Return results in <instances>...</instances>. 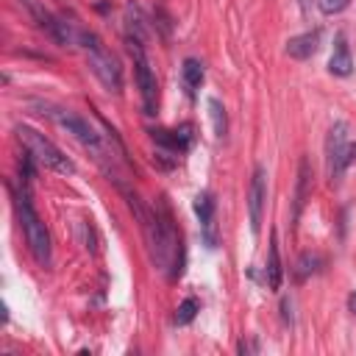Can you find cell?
Wrapping results in <instances>:
<instances>
[{
	"mask_svg": "<svg viewBox=\"0 0 356 356\" xmlns=\"http://www.w3.org/2000/svg\"><path fill=\"white\" fill-rule=\"evenodd\" d=\"M139 225L145 231L147 248H150V259L159 270L170 267V278L181 275V264H184V248H181V234L175 228V220L167 209L164 200H159L150 211L139 214Z\"/></svg>",
	"mask_w": 356,
	"mask_h": 356,
	"instance_id": "cell-1",
	"label": "cell"
},
{
	"mask_svg": "<svg viewBox=\"0 0 356 356\" xmlns=\"http://www.w3.org/2000/svg\"><path fill=\"white\" fill-rule=\"evenodd\" d=\"M78 42H81V47L86 50L89 70L95 72V78H97L108 92L120 95V92H122V70H120V61L111 56V50L100 42V36L86 33V31H81Z\"/></svg>",
	"mask_w": 356,
	"mask_h": 356,
	"instance_id": "cell-2",
	"label": "cell"
},
{
	"mask_svg": "<svg viewBox=\"0 0 356 356\" xmlns=\"http://www.w3.org/2000/svg\"><path fill=\"white\" fill-rule=\"evenodd\" d=\"M17 209H19V222H22V231H25V242H28L36 264L50 267V231L42 222V217L36 214V209L31 203V195H28V186H22V192L17 197Z\"/></svg>",
	"mask_w": 356,
	"mask_h": 356,
	"instance_id": "cell-3",
	"label": "cell"
},
{
	"mask_svg": "<svg viewBox=\"0 0 356 356\" xmlns=\"http://www.w3.org/2000/svg\"><path fill=\"white\" fill-rule=\"evenodd\" d=\"M17 136H19L22 147L33 153L36 164H42V167H47V170H53V172H61V175H70V172L75 170V164L61 153V147H56V145H53L44 134H39L36 128H31V125H17Z\"/></svg>",
	"mask_w": 356,
	"mask_h": 356,
	"instance_id": "cell-4",
	"label": "cell"
},
{
	"mask_svg": "<svg viewBox=\"0 0 356 356\" xmlns=\"http://www.w3.org/2000/svg\"><path fill=\"white\" fill-rule=\"evenodd\" d=\"M33 106H36V108H42L39 114L50 117L56 125H61L67 134H72L83 147H89V150H95V153H100V136L95 134V128H92L83 117H78V114H75V111H70V108L50 106V103H39V100H33Z\"/></svg>",
	"mask_w": 356,
	"mask_h": 356,
	"instance_id": "cell-5",
	"label": "cell"
},
{
	"mask_svg": "<svg viewBox=\"0 0 356 356\" xmlns=\"http://www.w3.org/2000/svg\"><path fill=\"white\" fill-rule=\"evenodd\" d=\"M128 50L134 56V75H136V86H139V97H142V111L147 117H153L159 111V81H156V72L147 64L145 44L128 42Z\"/></svg>",
	"mask_w": 356,
	"mask_h": 356,
	"instance_id": "cell-6",
	"label": "cell"
},
{
	"mask_svg": "<svg viewBox=\"0 0 356 356\" xmlns=\"http://www.w3.org/2000/svg\"><path fill=\"white\" fill-rule=\"evenodd\" d=\"M350 142H348V125L345 122H334L325 139V167H328V178L331 184H339V178L345 175V167L350 164L348 159Z\"/></svg>",
	"mask_w": 356,
	"mask_h": 356,
	"instance_id": "cell-7",
	"label": "cell"
},
{
	"mask_svg": "<svg viewBox=\"0 0 356 356\" xmlns=\"http://www.w3.org/2000/svg\"><path fill=\"white\" fill-rule=\"evenodd\" d=\"M264 200H267V170L261 164H256L253 167V175H250V186H248V214H250V231H253V236L261 231Z\"/></svg>",
	"mask_w": 356,
	"mask_h": 356,
	"instance_id": "cell-8",
	"label": "cell"
},
{
	"mask_svg": "<svg viewBox=\"0 0 356 356\" xmlns=\"http://www.w3.org/2000/svg\"><path fill=\"white\" fill-rule=\"evenodd\" d=\"M192 209H195V214H197V220H200L206 245L214 248V245H217V234H214V209H217V203H214L211 192H197L195 200H192Z\"/></svg>",
	"mask_w": 356,
	"mask_h": 356,
	"instance_id": "cell-9",
	"label": "cell"
},
{
	"mask_svg": "<svg viewBox=\"0 0 356 356\" xmlns=\"http://www.w3.org/2000/svg\"><path fill=\"white\" fill-rule=\"evenodd\" d=\"M25 8H28V14L33 17V22L53 39V42H58V33H61V17H53L39 0H19Z\"/></svg>",
	"mask_w": 356,
	"mask_h": 356,
	"instance_id": "cell-10",
	"label": "cell"
},
{
	"mask_svg": "<svg viewBox=\"0 0 356 356\" xmlns=\"http://www.w3.org/2000/svg\"><path fill=\"white\" fill-rule=\"evenodd\" d=\"M320 28H314V31H306V33H300V36H292L289 42H286V56L289 58H298V61H306L309 56H314L317 53V47H320Z\"/></svg>",
	"mask_w": 356,
	"mask_h": 356,
	"instance_id": "cell-11",
	"label": "cell"
},
{
	"mask_svg": "<svg viewBox=\"0 0 356 356\" xmlns=\"http://www.w3.org/2000/svg\"><path fill=\"white\" fill-rule=\"evenodd\" d=\"M328 72L337 75V78H345V75L353 72V56H350V47H348L342 33H337V39H334V50H331V58H328Z\"/></svg>",
	"mask_w": 356,
	"mask_h": 356,
	"instance_id": "cell-12",
	"label": "cell"
},
{
	"mask_svg": "<svg viewBox=\"0 0 356 356\" xmlns=\"http://www.w3.org/2000/svg\"><path fill=\"white\" fill-rule=\"evenodd\" d=\"M150 134H153V139H156L161 147H167V150H172V153H184V150L189 147V142H192V128H189V125H181V128H172V131L159 128V131H150Z\"/></svg>",
	"mask_w": 356,
	"mask_h": 356,
	"instance_id": "cell-13",
	"label": "cell"
},
{
	"mask_svg": "<svg viewBox=\"0 0 356 356\" xmlns=\"http://www.w3.org/2000/svg\"><path fill=\"white\" fill-rule=\"evenodd\" d=\"M264 278H267V286L275 292L281 289V281H284V267H281V256H278V239L275 234L270 236V250H267V267H264Z\"/></svg>",
	"mask_w": 356,
	"mask_h": 356,
	"instance_id": "cell-14",
	"label": "cell"
},
{
	"mask_svg": "<svg viewBox=\"0 0 356 356\" xmlns=\"http://www.w3.org/2000/svg\"><path fill=\"white\" fill-rule=\"evenodd\" d=\"M181 81H184V89H186V95L189 97H195L197 95V89H200V83H203V64L197 61V58H184V67H181Z\"/></svg>",
	"mask_w": 356,
	"mask_h": 356,
	"instance_id": "cell-15",
	"label": "cell"
},
{
	"mask_svg": "<svg viewBox=\"0 0 356 356\" xmlns=\"http://www.w3.org/2000/svg\"><path fill=\"white\" fill-rule=\"evenodd\" d=\"M309 181H312V175H309V161H306V159H300V167H298V189H295V209H292V220H298V217H300V209H303V203H306V195H309Z\"/></svg>",
	"mask_w": 356,
	"mask_h": 356,
	"instance_id": "cell-16",
	"label": "cell"
},
{
	"mask_svg": "<svg viewBox=\"0 0 356 356\" xmlns=\"http://www.w3.org/2000/svg\"><path fill=\"white\" fill-rule=\"evenodd\" d=\"M209 117H211V128H214V136H225L228 134V117H225V106L217 100V97H209Z\"/></svg>",
	"mask_w": 356,
	"mask_h": 356,
	"instance_id": "cell-17",
	"label": "cell"
},
{
	"mask_svg": "<svg viewBox=\"0 0 356 356\" xmlns=\"http://www.w3.org/2000/svg\"><path fill=\"white\" fill-rule=\"evenodd\" d=\"M197 312H200L197 298H184V300H181V306L175 309V325H186V323H192Z\"/></svg>",
	"mask_w": 356,
	"mask_h": 356,
	"instance_id": "cell-18",
	"label": "cell"
},
{
	"mask_svg": "<svg viewBox=\"0 0 356 356\" xmlns=\"http://www.w3.org/2000/svg\"><path fill=\"white\" fill-rule=\"evenodd\" d=\"M348 3H350V0H317V8H320L323 14H339V11L348 8Z\"/></svg>",
	"mask_w": 356,
	"mask_h": 356,
	"instance_id": "cell-19",
	"label": "cell"
},
{
	"mask_svg": "<svg viewBox=\"0 0 356 356\" xmlns=\"http://www.w3.org/2000/svg\"><path fill=\"white\" fill-rule=\"evenodd\" d=\"M314 264H317V256L303 253V256H300V267H298V278H306L309 273H314Z\"/></svg>",
	"mask_w": 356,
	"mask_h": 356,
	"instance_id": "cell-20",
	"label": "cell"
},
{
	"mask_svg": "<svg viewBox=\"0 0 356 356\" xmlns=\"http://www.w3.org/2000/svg\"><path fill=\"white\" fill-rule=\"evenodd\" d=\"M348 312H350V314H356V289L348 295Z\"/></svg>",
	"mask_w": 356,
	"mask_h": 356,
	"instance_id": "cell-21",
	"label": "cell"
},
{
	"mask_svg": "<svg viewBox=\"0 0 356 356\" xmlns=\"http://www.w3.org/2000/svg\"><path fill=\"white\" fill-rule=\"evenodd\" d=\"M298 6H300V14L309 17V11H312V0H298Z\"/></svg>",
	"mask_w": 356,
	"mask_h": 356,
	"instance_id": "cell-22",
	"label": "cell"
},
{
	"mask_svg": "<svg viewBox=\"0 0 356 356\" xmlns=\"http://www.w3.org/2000/svg\"><path fill=\"white\" fill-rule=\"evenodd\" d=\"M348 159H350V161H356V145H350V150H348Z\"/></svg>",
	"mask_w": 356,
	"mask_h": 356,
	"instance_id": "cell-23",
	"label": "cell"
}]
</instances>
